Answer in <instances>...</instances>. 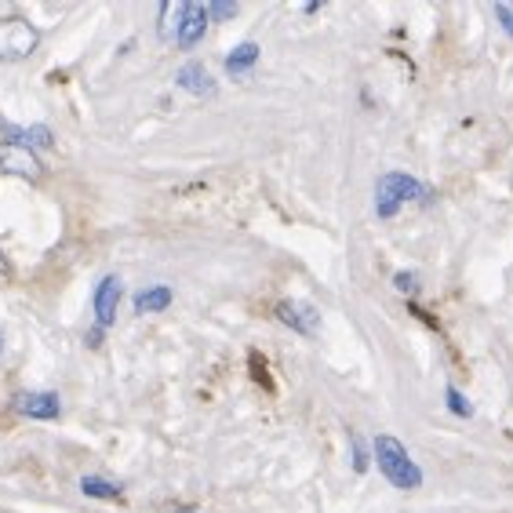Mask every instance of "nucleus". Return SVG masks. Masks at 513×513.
Here are the masks:
<instances>
[{"label": "nucleus", "instance_id": "f257e3e1", "mask_svg": "<svg viewBox=\"0 0 513 513\" xmlns=\"http://www.w3.org/2000/svg\"><path fill=\"white\" fill-rule=\"evenodd\" d=\"M372 452H375V466H379V473H383L393 488L415 492V488L423 484V470L415 466V459L408 455V448H404L393 433H379L375 444H372Z\"/></svg>", "mask_w": 513, "mask_h": 513}, {"label": "nucleus", "instance_id": "0eeeda50", "mask_svg": "<svg viewBox=\"0 0 513 513\" xmlns=\"http://www.w3.org/2000/svg\"><path fill=\"white\" fill-rule=\"evenodd\" d=\"M11 408L26 419H59V397L55 393H15L11 397Z\"/></svg>", "mask_w": 513, "mask_h": 513}, {"label": "nucleus", "instance_id": "f8f14e48", "mask_svg": "<svg viewBox=\"0 0 513 513\" xmlns=\"http://www.w3.org/2000/svg\"><path fill=\"white\" fill-rule=\"evenodd\" d=\"M81 492L91 495V499H117L121 484H110L106 477H81Z\"/></svg>", "mask_w": 513, "mask_h": 513}, {"label": "nucleus", "instance_id": "7ed1b4c3", "mask_svg": "<svg viewBox=\"0 0 513 513\" xmlns=\"http://www.w3.org/2000/svg\"><path fill=\"white\" fill-rule=\"evenodd\" d=\"M41 44V30L26 22L22 15H4L0 19V62H15L33 55Z\"/></svg>", "mask_w": 513, "mask_h": 513}, {"label": "nucleus", "instance_id": "2eb2a0df", "mask_svg": "<svg viewBox=\"0 0 513 513\" xmlns=\"http://www.w3.org/2000/svg\"><path fill=\"white\" fill-rule=\"evenodd\" d=\"M393 288L404 295H415L419 292V277L415 273H393Z\"/></svg>", "mask_w": 513, "mask_h": 513}, {"label": "nucleus", "instance_id": "4468645a", "mask_svg": "<svg viewBox=\"0 0 513 513\" xmlns=\"http://www.w3.org/2000/svg\"><path fill=\"white\" fill-rule=\"evenodd\" d=\"M444 401H448V412L459 415V419H470V415H473V404L466 401V397L455 390V386H448V390H444Z\"/></svg>", "mask_w": 513, "mask_h": 513}, {"label": "nucleus", "instance_id": "a211bd4d", "mask_svg": "<svg viewBox=\"0 0 513 513\" xmlns=\"http://www.w3.org/2000/svg\"><path fill=\"white\" fill-rule=\"evenodd\" d=\"M495 15H499V22H503V30L513 37V4H495Z\"/></svg>", "mask_w": 513, "mask_h": 513}, {"label": "nucleus", "instance_id": "423d86ee", "mask_svg": "<svg viewBox=\"0 0 513 513\" xmlns=\"http://www.w3.org/2000/svg\"><path fill=\"white\" fill-rule=\"evenodd\" d=\"M277 321L288 324V328L299 335H317V328H321V313L313 310L310 302L284 299V302H277Z\"/></svg>", "mask_w": 513, "mask_h": 513}, {"label": "nucleus", "instance_id": "ddd939ff", "mask_svg": "<svg viewBox=\"0 0 513 513\" xmlns=\"http://www.w3.org/2000/svg\"><path fill=\"white\" fill-rule=\"evenodd\" d=\"M22 146H30L33 153H37V150H51V146H55V135H51L44 124H33V128L22 131Z\"/></svg>", "mask_w": 513, "mask_h": 513}, {"label": "nucleus", "instance_id": "1a4fd4ad", "mask_svg": "<svg viewBox=\"0 0 513 513\" xmlns=\"http://www.w3.org/2000/svg\"><path fill=\"white\" fill-rule=\"evenodd\" d=\"M175 81H179V88L190 91V95H212V91H215L212 73L204 70L201 62H186V66L179 70V77H175Z\"/></svg>", "mask_w": 513, "mask_h": 513}, {"label": "nucleus", "instance_id": "20e7f679", "mask_svg": "<svg viewBox=\"0 0 513 513\" xmlns=\"http://www.w3.org/2000/svg\"><path fill=\"white\" fill-rule=\"evenodd\" d=\"M0 171H4V175H19V179L37 182L44 175V164L30 146H22V142H15V139H4L0 142Z\"/></svg>", "mask_w": 513, "mask_h": 513}, {"label": "nucleus", "instance_id": "412c9836", "mask_svg": "<svg viewBox=\"0 0 513 513\" xmlns=\"http://www.w3.org/2000/svg\"><path fill=\"white\" fill-rule=\"evenodd\" d=\"M0 346H4V342H0Z\"/></svg>", "mask_w": 513, "mask_h": 513}, {"label": "nucleus", "instance_id": "6e6552de", "mask_svg": "<svg viewBox=\"0 0 513 513\" xmlns=\"http://www.w3.org/2000/svg\"><path fill=\"white\" fill-rule=\"evenodd\" d=\"M121 277H102L95 288V321L99 328H110L117 321V306H121Z\"/></svg>", "mask_w": 513, "mask_h": 513}, {"label": "nucleus", "instance_id": "dca6fc26", "mask_svg": "<svg viewBox=\"0 0 513 513\" xmlns=\"http://www.w3.org/2000/svg\"><path fill=\"white\" fill-rule=\"evenodd\" d=\"M237 15V4H226V0H215L212 8H208V19H215V22H226V19H233Z\"/></svg>", "mask_w": 513, "mask_h": 513}, {"label": "nucleus", "instance_id": "f3484780", "mask_svg": "<svg viewBox=\"0 0 513 513\" xmlns=\"http://www.w3.org/2000/svg\"><path fill=\"white\" fill-rule=\"evenodd\" d=\"M353 470H357V473L368 470V455H364V441H361V437H353Z\"/></svg>", "mask_w": 513, "mask_h": 513}, {"label": "nucleus", "instance_id": "39448f33", "mask_svg": "<svg viewBox=\"0 0 513 513\" xmlns=\"http://www.w3.org/2000/svg\"><path fill=\"white\" fill-rule=\"evenodd\" d=\"M204 33H208V8H204V4H182L175 33H171L175 44H179V48H193V44H201Z\"/></svg>", "mask_w": 513, "mask_h": 513}, {"label": "nucleus", "instance_id": "9d476101", "mask_svg": "<svg viewBox=\"0 0 513 513\" xmlns=\"http://www.w3.org/2000/svg\"><path fill=\"white\" fill-rule=\"evenodd\" d=\"M171 299H175V292H171L168 284H153V288H146V292L135 295V310L139 313H161L171 306Z\"/></svg>", "mask_w": 513, "mask_h": 513}, {"label": "nucleus", "instance_id": "aec40b11", "mask_svg": "<svg viewBox=\"0 0 513 513\" xmlns=\"http://www.w3.org/2000/svg\"><path fill=\"white\" fill-rule=\"evenodd\" d=\"M179 513H197V510H179Z\"/></svg>", "mask_w": 513, "mask_h": 513}, {"label": "nucleus", "instance_id": "9b49d317", "mask_svg": "<svg viewBox=\"0 0 513 513\" xmlns=\"http://www.w3.org/2000/svg\"><path fill=\"white\" fill-rule=\"evenodd\" d=\"M255 62H259V44L244 41L226 55V73H230V77H241V73L252 70Z\"/></svg>", "mask_w": 513, "mask_h": 513}, {"label": "nucleus", "instance_id": "6ab92c4d", "mask_svg": "<svg viewBox=\"0 0 513 513\" xmlns=\"http://www.w3.org/2000/svg\"><path fill=\"white\" fill-rule=\"evenodd\" d=\"M0 273H8V262H4V252H0Z\"/></svg>", "mask_w": 513, "mask_h": 513}, {"label": "nucleus", "instance_id": "f03ea898", "mask_svg": "<svg viewBox=\"0 0 513 513\" xmlns=\"http://www.w3.org/2000/svg\"><path fill=\"white\" fill-rule=\"evenodd\" d=\"M430 197L426 186L415 175L408 171H386L383 179L375 182V215L379 219H393V215L401 212V204H412V201H423Z\"/></svg>", "mask_w": 513, "mask_h": 513}]
</instances>
